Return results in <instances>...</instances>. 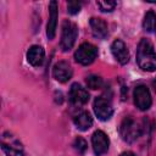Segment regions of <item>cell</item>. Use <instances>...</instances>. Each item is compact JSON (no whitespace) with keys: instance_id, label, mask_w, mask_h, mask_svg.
<instances>
[{"instance_id":"1","label":"cell","mask_w":156,"mask_h":156,"mask_svg":"<svg viewBox=\"0 0 156 156\" xmlns=\"http://www.w3.org/2000/svg\"><path fill=\"white\" fill-rule=\"evenodd\" d=\"M136 62L139 67L144 71L154 72L156 69V54L150 40H140L136 49Z\"/></svg>"},{"instance_id":"2","label":"cell","mask_w":156,"mask_h":156,"mask_svg":"<svg viewBox=\"0 0 156 156\" xmlns=\"http://www.w3.org/2000/svg\"><path fill=\"white\" fill-rule=\"evenodd\" d=\"M140 134H141V127L134 118L126 117L122 121L119 126V135L124 141L133 143L140 136Z\"/></svg>"},{"instance_id":"3","label":"cell","mask_w":156,"mask_h":156,"mask_svg":"<svg viewBox=\"0 0 156 156\" xmlns=\"http://www.w3.org/2000/svg\"><path fill=\"white\" fill-rule=\"evenodd\" d=\"M78 35V28L77 26L66 20L62 23V32H61V41H60V46L62 49V51H68L72 49V46L76 43Z\"/></svg>"},{"instance_id":"4","label":"cell","mask_w":156,"mask_h":156,"mask_svg":"<svg viewBox=\"0 0 156 156\" xmlns=\"http://www.w3.org/2000/svg\"><path fill=\"white\" fill-rule=\"evenodd\" d=\"M98 56V49L95 45L90 44V43H83L79 45V48L77 49L76 54H74V58L78 63L80 65H90Z\"/></svg>"},{"instance_id":"5","label":"cell","mask_w":156,"mask_h":156,"mask_svg":"<svg viewBox=\"0 0 156 156\" xmlns=\"http://www.w3.org/2000/svg\"><path fill=\"white\" fill-rule=\"evenodd\" d=\"M94 112L98 116V118L101 121L110 119L113 113V108L110 99L105 96H98L94 101Z\"/></svg>"},{"instance_id":"6","label":"cell","mask_w":156,"mask_h":156,"mask_svg":"<svg viewBox=\"0 0 156 156\" xmlns=\"http://www.w3.org/2000/svg\"><path fill=\"white\" fill-rule=\"evenodd\" d=\"M133 96H134V104L139 110L146 111V110L150 108L152 100H151L150 91L145 85H138L134 89V95Z\"/></svg>"},{"instance_id":"7","label":"cell","mask_w":156,"mask_h":156,"mask_svg":"<svg viewBox=\"0 0 156 156\" xmlns=\"http://www.w3.org/2000/svg\"><path fill=\"white\" fill-rule=\"evenodd\" d=\"M88 100H89L88 90L83 88L80 84L73 83L69 89V101L76 106H80V105L87 104Z\"/></svg>"},{"instance_id":"8","label":"cell","mask_w":156,"mask_h":156,"mask_svg":"<svg viewBox=\"0 0 156 156\" xmlns=\"http://www.w3.org/2000/svg\"><path fill=\"white\" fill-rule=\"evenodd\" d=\"M91 144H93V149H94V152L100 156L102 154H105L107 150H108V144H110V140L107 138V135L102 132V130H96L93 136H91Z\"/></svg>"},{"instance_id":"9","label":"cell","mask_w":156,"mask_h":156,"mask_svg":"<svg viewBox=\"0 0 156 156\" xmlns=\"http://www.w3.org/2000/svg\"><path fill=\"white\" fill-rule=\"evenodd\" d=\"M72 67L69 66V63H67L66 61H60L57 62L54 68H52V76L56 80L61 82V83H66L67 80L71 79L72 77Z\"/></svg>"},{"instance_id":"10","label":"cell","mask_w":156,"mask_h":156,"mask_svg":"<svg viewBox=\"0 0 156 156\" xmlns=\"http://www.w3.org/2000/svg\"><path fill=\"white\" fill-rule=\"evenodd\" d=\"M111 52L112 55L115 56V58L121 63V65H126L128 61H129V51L126 46V44L117 39L112 43L111 45Z\"/></svg>"},{"instance_id":"11","label":"cell","mask_w":156,"mask_h":156,"mask_svg":"<svg viewBox=\"0 0 156 156\" xmlns=\"http://www.w3.org/2000/svg\"><path fill=\"white\" fill-rule=\"evenodd\" d=\"M56 26H57V2L51 1L49 4V21L46 26V35L50 40L55 38Z\"/></svg>"},{"instance_id":"12","label":"cell","mask_w":156,"mask_h":156,"mask_svg":"<svg viewBox=\"0 0 156 156\" xmlns=\"http://www.w3.org/2000/svg\"><path fill=\"white\" fill-rule=\"evenodd\" d=\"M44 57H45V51L39 45H33L27 51V60L34 67L41 66L44 62Z\"/></svg>"},{"instance_id":"13","label":"cell","mask_w":156,"mask_h":156,"mask_svg":"<svg viewBox=\"0 0 156 156\" xmlns=\"http://www.w3.org/2000/svg\"><path fill=\"white\" fill-rule=\"evenodd\" d=\"M90 28H91V32H93V35L98 39H105L107 37V33H108V29H107V24L104 20L101 18H96V17H93L90 18Z\"/></svg>"},{"instance_id":"14","label":"cell","mask_w":156,"mask_h":156,"mask_svg":"<svg viewBox=\"0 0 156 156\" xmlns=\"http://www.w3.org/2000/svg\"><path fill=\"white\" fill-rule=\"evenodd\" d=\"M73 121H74L76 127L79 130H88L93 124V117L87 111H82L78 115H76Z\"/></svg>"},{"instance_id":"15","label":"cell","mask_w":156,"mask_h":156,"mask_svg":"<svg viewBox=\"0 0 156 156\" xmlns=\"http://www.w3.org/2000/svg\"><path fill=\"white\" fill-rule=\"evenodd\" d=\"M1 149L7 156H24L23 147L17 140H13L11 143H6L5 140H2Z\"/></svg>"},{"instance_id":"16","label":"cell","mask_w":156,"mask_h":156,"mask_svg":"<svg viewBox=\"0 0 156 156\" xmlns=\"http://www.w3.org/2000/svg\"><path fill=\"white\" fill-rule=\"evenodd\" d=\"M143 28L149 33H152L156 30V13L154 11H149L144 16Z\"/></svg>"},{"instance_id":"17","label":"cell","mask_w":156,"mask_h":156,"mask_svg":"<svg viewBox=\"0 0 156 156\" xmlns=\"http://www.w3.org/2000/svg\"><path fill=\"white\" fill-rule=\"evenodd\" d=\"M87 85L90 89H100L102 87V78L96 76V74H90L87 77Z\"/></svg>"},{"instance_id":"18","label":"cell","mask_w":156,"mask_h":156,"mask_svg":"<svg viewBox=\"0 0 156 156\" xmlns=\"http://www.w3.org/2000/svg\"><path fill=\"white\" fill-rule=\"evenodd\" d=\"M73 147H74V150L78 154H84L85 150H87V147H88V144H87V141L83 138L78 136V138H76V140L73 143Z\"/></svg>"},{"instance_id":"19","label":"cell","mask_w":156,"mask_h":156,"mask_svg":"<svg viewBox=\"0 0 156 156\" xmlns=\"http://www.w3.org/2000/svg\"><path fill=\"white\" fill-rule=\"evenodd\" d=\"M96 4L100 7V10L104 11V12H111L116 7V2L115 1H98Z\"/></svg>"},{"instance_id":"20","label":"cell","mask_w":156,"mask_h":156,"mask_svg":"<svg viewBox=\"0 0 156 156\" xmlns=\"http://www.w3.org/2000/svg\"><path fill=\"white\" fill-rule=\"evenodd\" d=\"M80 7H82V5H80V2H78V1H69V2L67 4V11H68V13H71V15L78 13V12L80 11Z\"/></svg>"},{"instance_id":"21","label":"cell","mask_w":156,"mask_h":156,"mask_svg":"<svg viewBox=\"0 0 156 156\" xmlns=\"http://www.w3.org/2000/svg\"><path fill=\"white\" fill-rule=\"evenodd\" d=\"M121 156H135V155L133 152H130V151H126V152L121 154Z\"/></svg>"},{"instance_id":"22","label":"cell","mask_w":156,"mask_h":156,"mask_svg":"<svg viewBox=\"0 0 156 156\" xmlns=\"http://www.w3.org/2000/svg\"><path fill=\"white\" fill-rule=\"evenodd\" d=\"M152 87H154V89H155V91H156V77H155L154 80H152Z\"/></svg>"}]
</instances>
